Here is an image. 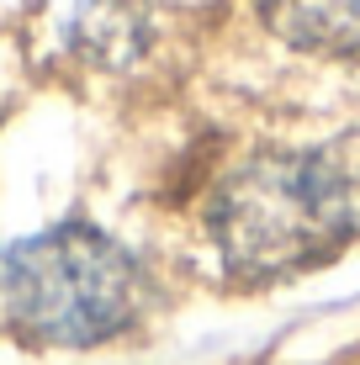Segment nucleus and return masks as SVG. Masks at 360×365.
<instances>
[{"instance_id": "1", "label": "nucleus", "mask_w": 360, "mask_h": 365, "mask_svg": "<svg viewBox=\"0 0 360 365\" xmlns=\"http://www.w3.org/2000/svg\"><path fill=\"white\" fill-rule=\"evenodd\" d=\"M360 238V133L276 148L239 165L212 196V244L250 286L318 270Z\"/></svg>"}, {"instance_id": "2", "label": "nucleus", "mask_w": 360, "mask_h": 365, "mask_svg": "<svg viewBox=\"0 0 360 365\" xmlns=\"http://www.w3.org/2000/svg\"><path fill=\"white\" fill-rule=\"evenodd\" d=\"M0 297L32 344L85 349L117 339L138 318L143 275L117 238L85 222H64L21 238L0 259Z\"/></svg>"}, {"instance_id": "3", "label": "nucleus", "mask_w": 360, "mask_h": 365, "mask_svg": "<svg viewBox=\"0 0 360 365\" xmlns=\"http://www.w3.org/2000/svg\"><path fill=\"white\" fill-rule=\"evenodd\" d=\"M254 6L287 48L318 58L360 53V0H254Z\"/></svg>"}, {"instance_id": "4", "label": "nucleus", "mask_w": 360, "mask_h": 365, "mask_svg": "<svg viewBox=\"0 0 360 365\" xmlns=\"http://www.w3.org/2000/svg\"><path fill=\"white\" fill-rule=\"evenodd\" d=\"M69 43L96 64H128L143 48V0H80L69 16Z\"/></svg>"}]
</instances>
